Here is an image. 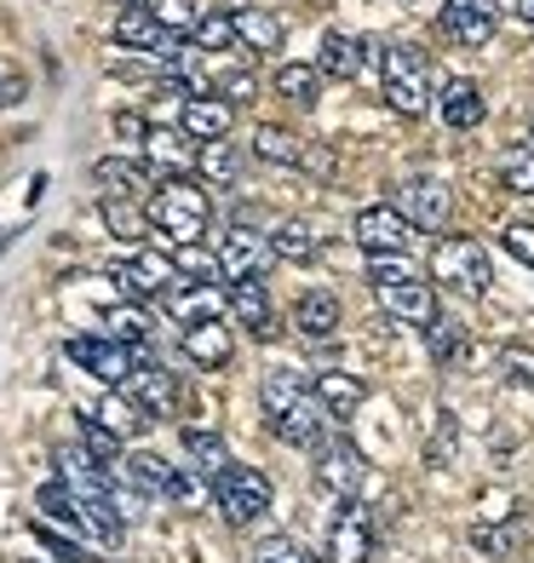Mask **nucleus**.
Masks as SVG:
<instances>
[{
  "label": "nucleus",
  "mask_w": 534,
  "mask_h": 563,
  "mask_svg": "<svg viewBox=\"0 0 534 563\" xmlns=\"http://www.w3.org/2000/svg\"><path fill=\"white\" fill-rule=\"evenodd\" d=\"M115 472H121V483H126V489H138L144 500H167V489H173V472H178V466H167L162 454L138 449V454H126Z\"/></svg>",
  "instance_id": "18"
},
{
  "label": "nucleus",
  "mask_w": 534,
  "mask_h": 563,
  "mask_svg": "<svg viewBox=\"0 0 534 563\" xmlns=\"http://www.w3.org/2000/svg\"><path fill=\"white\" fill-rule=\"evenodd\" d=\"M363 472H368V460L356 443H322L316 454V483L334 500H356V489H363Z\"/></svg>",
  "instance_id": "13"
},
{
  "label": "nucleus",
  "mask_w": 534,
  "mask_h": 563,
  "mask_svg": "<svg viewBox=\"0 0 534 563\" xmlns=\"http://www.w3.org/2000/svg\"><path fill=\"white\" fill-rule=\"evenodd\" d=\"M185 133L196 139V144H219V139H231V126H236V104H224L219 92H208V98H185Z\"/></svg>",
  "instance_id": "15"
},
{
  "label": "nucleus",
  "mask_w": 534,
  "mask_h": 563,
  "mask_svg": "<svg viewBox=\"0 0 534 563\" xmlns=\"http://www.w3.org/2000/svg\"><path fill=\"white\" fill-rule=\"evenodd\" d=\"M437 110H443V121L454 126V133H471V126H482V115H489V98H482V87H477V81L454 75V81H443Z\"/></svg>",
  "instance_id": "17"
},
{
  "label": "nucleus",
  "mask_w": 534,
  "mask_h": 563,
  "mask_svg": "<svg viewBox=\"0 0 534 563\" xmlns=\"http://www.w3.org/2000/svg\"><path fill=\"white\" fill-rule=\"evenodd\" d=\"M144 213H149V230H162L173 247H185V242H201V236H208L213 201H208V190H201L196 178H162V185L149 190Z\"/></svg>",
  "instance_id": "1"
},
{
  "label": "nucleus",
  "mask_w": 534,
  "mask_h": 563,
  "mask_svg": "<svg viewBox=\"0 0 534 563\" xmlns=\"http://www.w3.org/2000/svg\"><path fill=\"white\" fill-rule=\"evenodd\" d=\"M270 500H276L270 477L253 472V466H236V460H231V466L213 477V506H219V518L236 523V529H247L253 518H265Z\"/></svg>",
  "instance_id": "4"
},
{
  "label": "nucleus",
  "mask_w": 534,
  "mask_h": 563,
  "mask_svg": "<svg viewBox=\"0 0 534 563\" xmlns=\"http://www.w3.org/2000/svg\"><path fill=\"white\" fill-rule=\"evenodd\" d=\"M270 236H259V230H247V224H236L231 236L219 242V271H224V282H265V271H270Z\"/></svg>",
  "instance_id": "9"
},
{
  "label": "nucleus",
  "mask_w": 534,
  "mask_h": 563,
  "mask_svg": "<svg viewBox=\"0 0 534 563\" xmlns=\"http://www.w3.org/2000/svg\"><path fill=\"white\" fill-rule=\"evenodd\" d=\"M500 185L512 196H534V144H512L500 156Z\"/></svg>",
  "instance_id": "37"
},
{
  "label": "nucleus",
  "mask_w": 534,
  "mask_h": 563,
  "mask_svg": "<svg viewBox=\"0 0 534 563\" xmlns=\"http://www.w3.org/2000/svg\"><path fill=\"white\" fill-rule=\"evenodd\" d=\"M397 208L402 219H409L414 230H443L448 213H454V196L437 173H414V178H402L397 185Z\"/></svg>",
  "instance_id": "7"
},
{
  "label": "nucleus",
  "mask_w": 534,
  "mask_h": 563,
  "mask_svg": "<svg viewBox=\"0 0 534 563\" xmlns=\"http://www.w3.org/2000/svg\"><path fill=\"white\" fill-rule=\"evenodd\" d=\"M115 133H121V139H149V126H144L138 115H115Z\"/></svg>",
  "instance_id": "50"
},
{
  "label": "nucleus",
  "mask_w": 534,
  "mask_h": 563,
  "mask_svg": "<svg viewBox=\"0 0 534 563\" xmlns=\"http://www.w3.org/2000/svg\"><path fill=\"white\" fill-rule=\"evenodd\" d=\"M167 311L185 322V328H196V322H213L224 311V294L213 288V282H190V288H173L167 294Z\"/></svg>",
  "instance_id": "24"
},
{
  "label": "nucleus",
  "mask_w": 534,
  "mask_h": 563,
  "mask_svg": "<svg viewBox=\"0 0 534 563\" xmlns=\"http://www.w3.org/2000/svg\"><path fill=\"white\" fill-rule=\"evenodd\" d=\"M529 144H534V115H529Z\"/></svg>",
  "instance_id": "52"
},
{
  "label": "nucleus",
  "mask_w": 534,
  "mask_h": 563,
  "mask_svg": "<svg viewBox=\"0 0 534 563\" xmlns=\"http://www.w3.org/2000/svg\"><path fill=\"white\" fill-rule=\"evenodd\" d=\"M512 12H518L523 23H534V0H512Z\"/></svg>",
  "instance_id": "51"
},
{
  "label": "nucleus",
  "mask_w": 534,
  "mask_h": 563,
  "mask_svg": "<svg viewBox=\"0 0 534 563\" xmlns=\"http://www.w3.org/2000/svg\"><path fill=\"white\" fill-rule=\"evenodd\" d=\"M276 92L288 98V104H322V69L316 64H282L276 69Z\"/></svg>",
  "instance_id": "31"
},
{
  "label": "nucleus",
  "mask_w": 534,
  "mask_h": 563,
  "mask_svg": "<svg viewBox=\"0 0 534 563\" xmlns=\"http://www.w3.org/2000/svg\"><path fill=\"white\" fill-rule=\"evenodd\" d=\"M92 420H98V426H110L121 443H126V438H138V431L149 426V415H144V408L126 397V391H110L104 402H98V415H92Z\"/></svg>",
  "instance_id": "30"
},
{
  "label": "nucleus",
  "mask_w": 534,
  "mask_h": 563,
  "mask_svg": "<svg viewBox=\"0 0 534 563\" xmlns=\"http://www.w3.org/2000/svg\"><path fill=\"white\" fill-rule=\"evenodd\" d=\"M185 356H190V363H201V368H224V363L236 356L231 328H224L219 317H213V322H196V328H185Z\"/></svg>",
  "instance_id": "22"
},
{
  "label": "nucleus",
  "mask_w": 534,
  "mask_h": 563,
  "mask_svg": "<svg viewBox=\"0 0 534 563\" xmlns=\"http://www.w3.org/2000/svg\"><path fill=\"white\" fill-rule=\"evenodd\" d=\"M104 322H110V340H121V345H138V340H149V322H144V311H110Z\"/></svg>",
  "instance_id": "46"
},
{
  "label": "nucleus",
  "mask_w": 534,
  "mask_h": 563,
  "mask_svg": "<svg viewBox=\"0 0 534 563\" xmlns=\"http://www.w3.org/2000/svg\"><path fill=\"white\" fill-rule=\"evenodd\" d=\"M505 253H512V260H523V265H534V224L529 219H512V224H505Z\"/></svg>",
  "instance_id": "48"
},
{
  "label": "nucleus",
  "mask_w": 534,
  "mask_h": 563,
  "mask_svg": "<svg viewBox=\"0 0 534 563\" xmlns=\"http://www.w3.org/2000/svg\"><path fill=\"white\" fill-rule=\"evenodd\" d=\"M236 18V41L247 46V53H282V18L265 12V7H242L231 12Z\"/></svg>",
  "instance_id": "26"
},
{
  "label": "nucleus",
  "mask_w": 534,
  "mask_h": 563,
  "mask_svg": "<svg viewBox=\"0 0 534 563\" xmlns=\"http://www.w3.org/2000/svg\"><path fill=\"white\" fill-rule=\"evenodd\" d=\"M379 69H386V104L397 115H425L431 104H437V92H431V64L414 53V46H386V58H379Z\"/></svg>",
  "instance_id": "3"
},
{
  "label": "nucleus",
  "mask_w": 534,
  "mask_h": 563,
  "mask_svg": "<svg viewBox=\"0 0 534 563\" xmlns=\"http://www.w3.org/2000/svg\"><path fill=\"white\" fill-rule=\"evenodd\" d=\"M173 265H178V276H201V282L224 276V271H219V253H208L201 242H185V247L173 253Z\"/></svg>",
  "instance_id": "41"
},
{
  "label": "nucleus",
  "mask_w": 534,
  "mask_h": 563,
  "mask_svg": "<svg viewBox=\"0 0 534 563\" xmlns=\"http://www.w3.org/2000/svg\"><path fill=\"white\" fill-rule=\"evenodd\" d=\"M149 12L162 18V30H167V35H190V30H196V18H201V12H196V0H156Z\"/></svg>",
  "instance_id": "42"
},
{
  "label": "nucleus",
  "mask_w": 534,
  "mask_h": 563,
  "mask_svg": "<svg viewBox=\"0 0 534 563\" xmlns=\"http://www.w3.org/2000/svg\"><path fill=\"white\" fill-rule=\"evenodd\" d=\"M64 356L75 368H87L92 379H104V386H126V379H133V345H121V340H110V334H81V340H69L64 345Z\"/></svg>",
  "instance_id": "6"
},
{
  "label": "nucleus",
  "mask_w": 534,
  "mask_h": 563,
  "mask_svg": "<svg viewBox=\"0 0 534 563\" xmlns=\"http://www.w3.org/2000/svg\"><path fill=\"white\" fill-rule=\"evenodd\" d=\"M196 167H201V178H208V185H219V190H224V185H236L242 156L219 139V144H201V150H196Z\"/></svg>",
  "instance_id": "36"
},
{
  "label": "nucleus",
  "mask_w": 534,
  "mask_h": 563,
  "mask_svg": "<svg viewBox=\"0 0 534 563\" xmlns=\"http://www.w3.org/2000/svg\"><path fill=\"white\" fill-rule=\"evenodd\" d=\"M110 282L126 299H162L185 276H178V265L167 260V253H138V260H126V265H110Z\"/></svg>",
  "instance_id": "8"
},
{
  "label": "nucleus",
  "mask_w": 534,
  "mask_h": 563,
  "mask_svg": "<svg viewBox=\"0 0 534 563\" xmlns=\"http://www.w3.org/2000/svg\"><path fill=\"white\" fill-rule=\"evenodd\" d=\"M327 563H368L374 558V518L356 500H345V511L327 523Z\"/></svg>",
  "instance_id": "12"
},
{
  "label": "nucleus",
  "mask_w": 534,
  "mask_h": 563,
  "mask_svg": "<svg viewBox=\"0 0 534 563\" xmlns=\"http://www.w3.org/2000/svg\"><path fill=\"white\" fill-rule=\"evenodd\" d=\"M35 506H41V511H46V518H53V523H64L69 534H92L87 511H81V495H75L64 477H58V483H46V489L35 495Z\"/></svg>",
  "instance_id": "28"
},
{
  "label": "nucleus",
  "mask_w": 534,
  "mask_h": 563,
  "mask_svg": "<svg viewBox=\"0 0 534 563\" xmlns=\"http://www.w3.org/2000/svg\"><path fill=\"white\" fill-rule=\"evenodd\" d=\"M190 133H167V126H149V139H144V156L156 162V167H178L185 173L190 162H196V150L185 144Z\"/></svg>",
  "instance_id": "35"
},
{
  "label": "nucleus",
  "mask_w": 534,
  "mask_h": 563,
  "mask_svg": "<svg viewBox=\"0 0 534 563\" xmlns=\"http://www.w3.org/2000/svg\"><path fill=\"white\" fill-rule=\"evenodd\" d=\"M293 328H299V334L304 340H334L340 334V299L334 294H304L299 305H293Z\"/></svg>",
  "instance_id": "25"
},
{
  "label": "nucleus",
  "mask_w": 534,
  "mask_h": 563,
  "mask_svg": "<svg viewBox=\"0 0 534 563\" xmlns=\"http://www.w3.org/2000/svg\"><path fill=\"white\" fill-rule=\"evenodd\" d=\"M471 547L477 552H512L518 547V529H471Z\"/></svg>",
  "instance_id": "49"
},
{
  "label": "nucleus",
  "mask_w": 534,
  "mask_h": 563,
  "mask_svg": "<svg viewBox=\"0 0 534 563\" xmlns=\"http://www.w3.org/2000/svg\"><path fill=\"white\" fill-rule=\"evenodd\" d=\"M311 391H316V402L327 408V415H340V420H351L356 408L368 402V386L356 374H345V368H322L316 379H311Z\"/></svg>",
  "instance_id": "19"
},
{
  "label": "nucleus",
  "mask_w": 534,
  "mask_h": 563,
  "mask_svg": "<svg viewBox=\"0 0 534 563\" xmlns=\"http://www.w3.org/2000/svg\"><path fill=\"white\" fill-rule=\"evenodd\" d=\"M500 374L512 379V386H534V351L505 345V351H500Z\"/></svg>",
  "instance_id": "47"
},
{
  "label": "nucleus",
  "mask_w": 534,
  "mask_h": 563,
  "mask_svg": "<svg viewBox=\"0 0 534 563\" xmlns=\"http://www.w3.org/2000/svg\"><path fill=\"white\" fill-rule=\"evenodd\" d=\"M311 391H304V379L293 368H265L259 374V408H265V420H282L293 402H304Z\"/></svg>",
  "instance_id": "27"
},
{
  "label": "nucleus",
  "mask_w": 534,
  "mask_h": 563,
  "mask_svg": "<svg viewBox=\"0 0 534 563\" xmlns=\"http://www.w3.org/2000/svg\"><path fill=\"white\" fill-rule=\"evenodd\" d=\"M431 276L448 282V288H460V294H482L494 282L489 271V247L471 242V236H443L437 253H431Z\"/></svg>",
  "instance_id": "5"
},
{
  "label": "nucleus",
  "mask_w": 534,
  "mask_h": 563,
  "mask_svg": "<svg viewBox=\"0 0 534 563\" xmlns=\"http://www.w3.org/2000/svg\"><path fill=\"white\" fill-rule=\"evenodd\" d=\"M425 351L437 356V363H454V356H460V328H454V322H431L425 328Z\"/></svg>",
  "instance_id": "44"
},
{
  "label": "nucleus",
  "mask_w": 534,
  "mask_h": 563,
  "mask_svg": "<svg viewBox=\"0 0 534 563\" xmlns=\"http://www.w3.org/2000/svg\"><path fill=\"white\" fill-rule=\"evenodd\" d=\"M322 426H327V408L316 402V391L304 397V402H293L282 420H270V431H276L288 449H316V443H322Z\"/></svg>",
  "instance_id": "20"
},
{
  "label": "nucleus",
  "mask_w": 534,
  "mask_h": 563,
  "mask_svg": "<svg viewBox=\"0 0 534 563\" xmlns=\"http://www.w3.org/2000/svg\"><path fill=\"white\" fill-rule=\"evenodd\" d=\"M363 53H368V41H363V35L327 30V35H322V53H316L322 81H356V75H363V64H368Z\"/></svg>",
  "instance_id": "16"
},
{
  "label": "nucleus",
  "mask_w": 534,
  "mask_h": 563,
  "mask_svg": "<svg viewBox=\"0 0 534 563\" xmlns=\"http://www.w3.org/2000/svg\"><path fill=\"white\" fill-rule=\"evenodd\" d=\"M81 449H87V454L98 460V466H110V472L121 466V438H115V431H110V426H98L92 415L81 420Z\"/></svg>",
  "instance_id": "40"
},
{
  "label": "nucleus",
  "mask_w": 534,
  "mask_h": 563,
  "mask_svg": "<svg viewBox=\"0 0 534 563\" xmlns=\"http://www.w3.org/2000/svg\"><path fill=\"white\" fill-rule=\"evenodd\" d=\"M92 178L104 185V196H121V201H133L149 190V173L138 162H121V156H104V162H92Z\"/></svg>",
  "instance_id": "29"
},
{
  "label": "nucleus",
  "mask_w": 534,
  "mask_h": 563,
  "mask_svg": "<svg viewBox=\"0 0 534 563\" xmlns=\"http://www.w3.org/2000/svg\"><path fill=\"white\" fill-rule=\"evenodd\" d=\"M270 253H276V260H288V265L316 260V236H311V224H304V219H282V224L270 230Z\"/></svg>",
  "instance_id": "33"
},
{
  "label": "nucleus",
  "mask_w": 534,
  "mask_h": 563,
  "mask_svg": "<svg viewBox=\"0 0 534 563\" xmlns=\"http://www.w3.org/2000/svg\"><path fill=\"white\" fill-rule=\"evenodd\" d=\"M104 224L115 230L121 242H144V230H149V213H138L133 201H121V196H104Z\"/></svg>",
  "instance_id": "38"
},
{
  "label": "nucleus",
  "mask_w": 534,
  "mask_h": 563,
  "mask_svg": "<svg viewBox=\"0 0 534 563\" xmlns=\"http://www.w3.org/2000/svg\"><path fill=\"white\" fill-rule=\"evenodd\" d=\"M253 156L270 162V167H304L311 162V144H304L299 133H288V126L265 121V126H253Z\"/></svg>",
  "instance_id": "21"
},
{
  "label": "nucleus",
  "mask_w": 534,
  "mask_h": 563,
  "mask_svg": "<svg viewBox=\"0 0 534 563\" xmlns=\"http://www.w3.org/2000/svg\"><path fill=\"white\" fill-rule=\"evenodd\" d=\"M368 282H374V299L386 305V317H397V322H420V328L437 322V294H431V282L420 276V265H409L402 253H386V260H374Z\"/></svg>",
  "instance_id": "2"
},
{
  "label": "nucleus",
  "mask_w": 534,
  "mask_h": 563,
  "mask_svg": "<svg viewBox=\"0 0 534 563\" xmlns=\"http://www.w3.org/2000/svg\"><path fill=\"white\" fill-rule=\"evenodd\" d=\"M409 236H414V224L402 219L397 201H374V208L356 213V242H363L374 260H386V253H402V247H409Z\"/></svg>",
  "instance_id": "10"
},
{
  "label": "nucleus",
  "mask_w": 534,
  "mask_h": 563,
  "mask_svg": "<svg viewBox=\"0 0 534 563\" xmlns=\"http://www.w3.org/2000/svg\"><path fill=\"white\" fill-rule=\"evenodd\" d=\"M121 391L133 397V402L144 408V415H156V420H167L173 408H178V379H173L162 363H138V368H133V379H126Z\"/></svg>",
  "instance_id": "14"
},
{
  "label": "nucleus",
  "mask_w": 534,
  "mask_h": 563,
  "mask_svg": "<svg viewBox=\"0 0 534 563\" xmlns=\"http://www.w3.org/2000/svg\"><path fill=\"white\" fill-rule=\"evenodd\" d=\"M224 104H253V98H259V81H253L247 69H231V75H219V87H213Z\"/></svg>",
  "instance_id": "45"
},
{
  "label": "nucleus",
  "mask_w": 534,
  "mask_h": 563,
  "mask_svg": "<svg viewBox=\"0 0 534 563\" xmlns=\"http://www.w3.org/2000/svg\"><path fill=\"white\" fill-rule=\"evenodd\" d=\"M500 30V0H443V35L454 46H489Z\"/></svg>",
  "instance_id": "11"
},
{
  "label": "nucleus",
  "mask_w": 534,
  "mask_h": 563,
  "mask_svg": "<svg viewBox=\"0 0 534 563\" xmlns=\"http://www.w3.org/2000/svg\"><path fill=\"white\" fill-rule=\"evenodd\" d=\"M185 454L196 460V472L201 477H219L224 466H231V454H224V438L208 426H185Z\"/></svg>",
  "instance_id": "32"
},
{
  "label": "nucleus",
  "mask_w": 534,
  "mask_h": 563,
  "mask_svg": "<svg viewBox=\"0 0 534 563\" xmlns=\"http://www.w3.org/2000/svg\"><path fill=\"white\" fill-rule=\"evenodd\" d=\"M231 311H236V322L247 328V334H259V340L276 334V311H270L265 282H231Z\"/></svg>",
  "instance_id": "23"
},
{
  "label": "nucleus",
  "mask_w": 534,
  "mask_h": 563,
  "mask_svg": "<svg viewBox=\"0 0 534 563\" xmlns=\"http://www.w3.org/2000/svg\"><path fill=\"white\" fill-rule=\"evenodd\" d=\"M190 41L201 46V53H236V18L231 12H201L196 18V30H190Z\"/></svg>",
  "instance_id": "34"
},
{
  "label": "nucleus",
  "mask_w": 534,
  "mask_h": 563,
  "mask_svg": "<svg viewBox=\"0 0 534 563\" xmlns=\"http://www.w3.org/2000/svg\"><path fill=\"white\" fill-rule=\"evenodd\" d=\"M247 563H316V558L304 552L293 534H265V541L247 547Z\"/></svg>",
  "instance_id": "39"
},
{
  "label": "nucleus",
  "mask_w": 534,
  "mask_h": 563,
  "mask_svg": "<svg viewBox=\"0 0 534 563\" xmlns=\"http://www.w3.org/2000/svg\"><path fill=\"white\" fill-rule=\"evenodd\" d=\"M30 534H35V541H41L46 552H53V563H92L81 541H64V534H53V529H46V523H35Z\"/></svg>",
  "instance_id": "43"
}]
</instances>
